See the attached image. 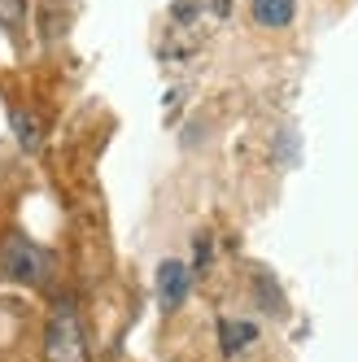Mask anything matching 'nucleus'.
<instances>
[{
  "label": "nucleus",
  "instance_id": "nucleus-1",
  "mask_svg": "<svg viewBox=\"0 0 358 362\" xmlns=\"http://www.w3.org/2000/svg\"><path fill=\"white\" fill-rule=\"evenodd\" d=\"M44 362H88V336L83 319L70 301H62L44 327Z\"/></svg>",
  "mask_w": 358,
  "mask_h": 362
},
{
  "label": "nucleus",
  "instance_id": "nucleus-2",
  "mask_svg": "<svg viewBox=\"0 0 358 362\" xmlns=\"http://www.w3.org/2000/svg\"><path fill=\"white\" fill-rule=\"evenodd\" d=\"M0 262H5V275H13L18 284H44V275H48V253L40 245H31L27 236H9Z\"/></svg>",
  "mask_w": 358,
  "mask_h": 362
},
{
  "label": "nucleus",
  "instance_id": "nucleus-3",
  "mask_svg": "<svg viewBox=\"0 0 358 362\" xmlns=\"http://www.w3.org/2000/svg\"><path fill=\"white\" fill-rule=\"evenodd\" d=\"M188 288H192V275H188V267L179 262V257H166V262L158 267V297H162V310L184 305Z\"/></svg>",
  "mask_w": 358,
  "mask_h": 362
},
{
  "label": "nucleus",
  "instance_id": "nucleus-4",
  "mask_svg": "<svg viewBox=\"0 0 358 362\" xmlns=\"http://www.w3.org/2000/svg\"><path fill=\"white\" fill-rule=\"evenodd\" d=\"M253 341H258V323H249V319H223L219 323V349L227 358H236L241 349H249Z\"/></svg>",
  "mask_w": 358,
  "mask_h": 362
},
{
  "label": "nucleus",
  "instance_id": "nucleus-5",
  "mask_svg": "<svg viewBox=\"0 0 358 362\" xmlns=\"http://www.w3.org/2000/svg\"><path fill=\"white\" fill-rule=\"evenodd\" d=\"M293 18H297V0H253V22H258V27L279 31V27H289Z\"/></svg>",
  "mask_w": 358,
  "mask_h": 362
},
{
  "label": "nucleus",
  "instance_id": "nucleus-6",
  "mask_svg": "<svg viewBox=\"0 0 358 362\" xmlns=\"http://www.w3.org/2000/svg\"><path fill=\"white\" fill-rule=\"evenodd\" d=\"M0 27L5 31L27 27V0H0Z\"/></svg>",
  "mask_w": 358,
  "mask_h": 362
},
{
  "label": "nucleus",
  "instance_id": "nucleus-7",
  "mask_svg": "<svg viewBox=\"0 0 358 362\" xmlns=\"http://www.w3.org/2000/svg\"><path fill=\"white\" fill-rule=\"evenodd\" d=\"M13 132L22 136V144H27V148L40 144V132H35V118L31 114H13Z\"/></svg>",
  "mask_w": 358,
  "mask_h": 362
}]
</instances>
